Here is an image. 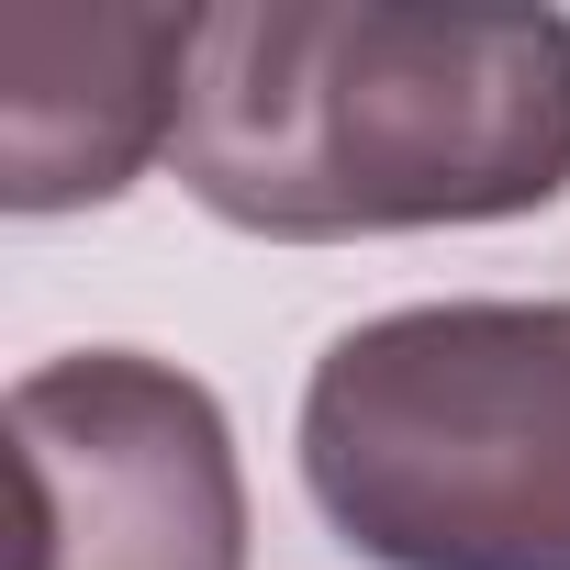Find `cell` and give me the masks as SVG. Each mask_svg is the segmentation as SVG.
I'll use <instances>...</instances> for the list:
<instances>
[{
  "instance_id": "1",
  "label": "cell",
  "mask_w": 570,
  "mask_h": 570,
  "mask_svg": "<svg viewBox=\"0 0 570 570\" xmlns=\"http://www.w3.org/2000/svg\"><path fill=\"white\" fill-rule=\"evenodd\" d=\"M168 168L268 246L525 224L570 190V12L224 0Z\"/></svg>"
},
{
  "instance_id": "2",
  "label": "cell",
  "mask_w": 570,
  "mask_h": 570,
  "mask_svg": "<svg viewBox=\"0 0 570 570\" xmlns=\"http://www.w3.org/2000/svg\"><path fill=\"white\" fill-rule=\"evenodd\" d=\"M292 448L370 570H570V303H403L325 336Z\"/></svg>"
},
{
  "instance_id": "3",
  "label": "cell",
  "mask_w": 570,
  "mask_h": 570,
  "mask_svg": "<svg viewBox=\"0 0 570 570\" xmlns=\"http://www.w3.org/2000/svg\"><path fill=\"white\" fill-rule=\"evenodd\" d=\"M23 570H246V459L179 358L68 347L12 381Z\"/></svg>"
},
{
  "instance_id": "4",
  "label": "cell",
  "mask_w": 570,
  "mask_h": 570,
  "mask_svg": "<svg viewBox=\"0 0 570 570\" xmlns=\"http://www.w3.org/2000/svg\"><path fill=\"white\" fill-rule=\"evenodd\" d=\"M202 12H0V202L90 213L124 202L190 112Z\"/></svg>"
}]
</instances>
